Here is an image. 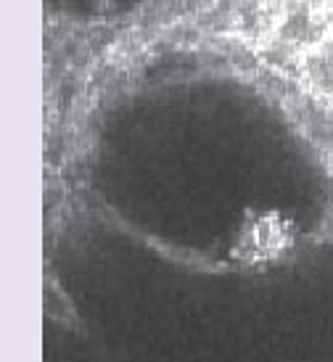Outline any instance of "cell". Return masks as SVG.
<instances>
[{
	"instance_id": "6da1fadb",
	"label": "cell",
	"mask_w": 333,
	"mask_h": 362,
	"mask_svg": "<svg viewBox=\"0 0 333 362\" xmlns=\"http://www.w3.org/2000/svg\"><path fill=\"white\" fill-rule=\"evenodd\" d=\"M302 74L317 95L333 98V40H320L304 53Z\"/></svg>"
}]
</instances>
